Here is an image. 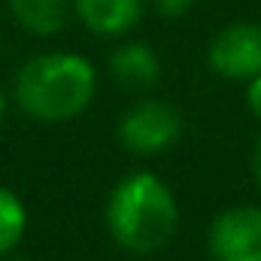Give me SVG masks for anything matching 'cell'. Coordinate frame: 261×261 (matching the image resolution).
I'll return each instance as SVG.
<instances>
[{
	"label": "cell",
	"mask_w": 261,
	"mask_h": 261,
	"mask_svg": "<svg viewBox=\"0 0 261 261\" xmlns=\"http://www.w3.org/2000/svg\"><path fill=\"white\" fill-rule=\"evenodd\" d=\"M97 91V73L76 52L34 55L15 76V100L37 122H70L88 110Z\"/></svg>",
	"instance_id": "1"
},
{
	"label": "cell",
	"mask_w": 261,
	"mask_h": 261,
	"mask_svg": "<svg viewBox=\"0 0 261 261\" xmlns=\"http://www.w3.org/2000/svg\"><path fill=\"white\" fill-rule=\"evenodd\" d=\"M107 225L119 246L149 255L176 234L179 206L173 192L155 173H130L110 195Z\"/></svg>",
	"instance_id": "2"
},
{
	"label": "cell",
	"mask_w": 261,
	"mask_h": 261,
	"mask_svg": "<svg viewBox=\"0 0 261 261\" xmlns=\"http://www.w3.org/2000/svg\"><path fill=\"white\" fill-rule=\"evenodd\" d=\"M206 64L231 82H252L261 76V21L225 24L210 40Z\"/></svg>",
	"instance_id": "3"
},
{
	"label": "cell",
	"mask_w": 261,
	"mask_h": 261,
	"mask_svg": "<svg viewBox=\"0 0 261 261\" xmlns=\"http://www.w3.org/2000/svg\"><path fill=\"white\" fill-rule=\"evenodd\" d=\"M182 134V116L164 100H140L122 116L119 137L134 155H158Z\"/></svg>",
	"instance_id": "4"
},
{
	"label": "cell",
	"mask_w": 261,
	"mask_h": 261,
	"mask_svg": "<svg viewBox=\"0 0 261 261\" xmlns=\"http://www.w3.org/2000/svg\"><path fill=\"white\" fill-rule=\"evenodd\" d=\"M213 261H261V206H231L210 225Z\"/></svg>",
	"instance_id": "5"
},
{
	"label": "cell",
	"mask_w": 261,
	"mask_h": 261,
	"mask_svg": "<svg viewBox=\"0 0 261 261\" xmlns=\"http://www.w3.org/2000/svg\"><path fill=\"white\" fill-rule=\"evenodd\" d=\"M73 15L97 37H125L143 18L146 0H70Z\"/></svg>",
	"instance_id": "6"
},
{
	"label": "cell",
	"mask_w": 261,
	"mask_h": 261,
	"mask_svg": "<svg viewBox=\"0 0 261 261\" xmlns=\"http://www.w3.org/2000/svg\"><path fill=\"white\" fill-rule=\"evenodd\" d=\"M110 73L125 88H152L161 79V61L149 43L130 40V43H122L119 49H113Z\"/></svg>",
	"instance_id": "7"
},
{
	"label": "cell",
	"mask_w": 261,
	"mask_h": 261,
	"mask_svg": "<svg viewBox=\"0 0 261 261\" xmlns=\"http://www.w3.org/2000/svg\"><path fill=\"white\" fill-rule=\"evenodd\" d=\"M12 21L34 34V37H55L61 34L73 15L70 0H6Z\"/></svg>",
	"instance_id": "8"
},
{
	"label": "cell",
	"mask_w": 261,
	"mask_h": 261,
	"mask_svg": "<svg viewBox=\"0 0 261 261\" xmlns=\"http://www.w3.org/2000/svg\"><path fill=\"white\" fill-rule=\"evenodd\" d=\"M24 228H28V210L21 197L0 186V258L18 246V240L24 237Z\"/></svg>",
	"instance_id": "9"
},
{
	"label": "cell",
	"mask_w": 261,
	"mask_h": 261,
	"mask_svg": "<svg viewBox=\"0 0 261 261\" xmlns=\"http://www.w3.org/2000/svg\"><path fill=\"white\" fill-rule=\"evenodd\" d=\"M161 18H182L197 6V0H149Z\"/></svg>",
	"instance_id": "10"
},
{
	"label": "cell",
	"mask_w": 261,
	"mask_h": 261,
	"mask_svg": "<svg viewBox=\"0 0 261 261\" xmlns=\"http://www.w3.org/2000/svg\"><path fill=\"white\" fill-rule=\"evenodd\" d=\"M246 103H249L252 116L261 122V76H255L252 82H246Z\"/></svg>",
	"instance_id": "11"
},
{
	"label": "cell",
	"mask_w": 261,
	"mask_h": 261,
	"mask_svg": "<svg viewBox=\"0 0 261 261\" xmlns=\"http://www.w3.org/2000/svg\"><path fill=\"white\" fill-rule=\"evenodd\" d=\"M252 173H255V182H258V189H261V137H258V143H255V152H252Z\"/></svg>",
	"instance_id": "12"
},
{
	"label": "cell",
	"mask_w": 261,
	"mask_h": 261,
	"mask_svg": "<svg viewBox=\"0 0 261 261\" xmlns=\"http://www.w3.org/2000/svg\"><path fill=\"white\" fill-rule=\"evenodd\" d=\"M3 116H6V94L0 91V125H3Z\"/></svg>",
	"instance_id": "13"
},
{
	"label": "cell",
	"mask_w": 261,
	"mask_h": 261,
	"mask_svg": "<svg viewBox=\"0 0 261 261\" xmlns=\"http://www.w3.org/2000/svg\"><path fill=\"white\" fill-rule=\"evenodd\" d=\"M0 58H3V40H0Z\"/></svg>",
	"instance_id": "14"
},
{
	"label": "cell",
	"mask_w": 261,
	"mask_h": 261,
	"mask_svg": "<svg viewBox=\"0 0 261 261\" xmlns=\"http://www.w3.org/2000/svg\"><path fill=\"white\" fill-rule=\"evenodd\" d=\"M15 261H34V258H15Z\"/></svg>",
	"instance_id": "15"
}]
</instances>
